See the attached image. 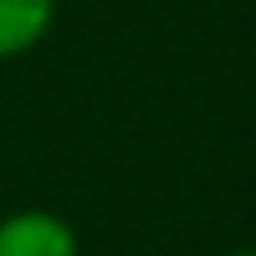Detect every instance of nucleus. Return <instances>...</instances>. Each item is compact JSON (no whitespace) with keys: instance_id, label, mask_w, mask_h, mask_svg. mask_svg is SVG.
Instances as JSON below:
<instances>
[{"instance_id":"f257e3e1","label":"nucleus","mask_w":256,"mask_h":256,"mask_svg":"<svg viewBox=\"0 0 256 256\" xmlns=\"http://www.w3.org/2000/svg\"><path fill=\"white\" fill-rule=\"evenodd\" d=\"M0 256H81L76 230L45 207L0 216Z\"/></svg>"},{"instance_id":"7ed1b4c3","label":"nucleus","mask_w":256,"mask_h":256,"mask_svg":"<svg viewBox=\"0 0 256 256\" xmlns=\"http://www.w3.org/2000/svg\"><path fill=\"white\" fill-rule=\"evenodd\" d=\"M230 256H256V248H238V252H230Z\"/></svg>"},{"instance_id":"f03ea898","label":"nucleus","mask_w":256,"mask_h":256,"mask_svg":"<svg viewBox=\"0 0 256 256\" xmlns=\"http://www.w3.org/2000/svg\"><path fill=\"white\" fill-rule=\"evenodd\" d=\"M54 0H0V63L32 54L54 27Z\"/></svg>"}]
</instances>
